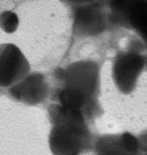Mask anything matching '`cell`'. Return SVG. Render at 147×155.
<instances>
[{"label":"cell","mask_w":147,"mask_h":155,"mask_svg":"<svg viewBox=\"0 0 147 155\" xmlns=\"http://www.w3.org/2000/svg\"><path fill=\"white\" fill-rule=\"evenodd\" d=\"M143 65V58L136 54H123L116 60L114 65V79L122 92L127 94L134 88Z\"/></svg>","instance_id":"4"},{"label":"cell","mask_w":147,"mask_h":155,"mask_svg":"<svg viewBox=\"0 0 147 155\" xmlns=\"http://www.w3.org/2000/svg\"><path fill=\"white\" fill-rule=\"evenodd\" d=\"M46 91L44 77L41 74H32L13 85L9 92L17 100L36 104L44 99Z\"/></svg>","instance_id":"5"},{"label":"cell","mask_w":147,"mask_h":155,"mask_svg":"<svg viewBox=\"0 0 147 155\" xmlns=\"http://www.w3.org/2000/svg\"><path fill=\"white\" fill-rule=\"evenodd\" d=\"M29 70L28 61L16 45H0V87L14 85L23 79Z\"/></svg>","instance_id":"2"},{"label":"cell","mask_w":147,"mask_h":155,"mask_svg":"<svg viewBox=\"0 0 147 155\" xmlns=\"http://www.w3.org/2000/svg\"><path fill=\"white\" fill-rule=\"evenodd\" d=\"M67 88L71 89L87 99L94 92L98 79V67L92 62L74 63L62 71Z\"/></svg>","instance_id":"3"},{"label":"cell","mask_w":147,"mask_h":155,"mask_svg":"<svg viewBox=\"0 0 147 155\" xmlns=\"http://www.w3.org/2000/svg\"><path fill=\"white\" fill-rule=\"evenodd\" d=\"M61 106L67 109L80 111L84 106L86 99L81 94L69 88H65L60 94Z\"/></svg>","instance_id":"9"},{"label":"cell","mask_w":147,"mask_h":155,"mask_svg":"<svg viewBox=\"0 0 147 155\" xmlns=\"http://www.w3.org/2000/svg\"><path fill=\"white\" fill-rule=\"evenodd\" d=\"M75 27L84 35H94L103 29V19L98 9L93 7L80 9L77 12Z\"/></svg>","instance_id":"6"},{"label":"cell","mask_w":147,"mask_h":155,"mask_svg":"<svg viewBox=\"0 0 147 155\" xmlns=\"http://www.w3.org/2000/svg\"><path fill=\"white\" fill-rule=\"evenodd\" d=\"M121 139L126 150L132 154L136 153L138 148V142L135 137L129 133H126L122 136Z\"/></svg>","instance_id":"12"},{"label":"cell","mask_w":147,"mask_h":155,"mask_svg":"<svg viewBox=\"0 0 147 155\" xmlns=\"http://www.w3.org/2000/svg\"><path fill=\"white\" fill-rule=\"evenodd\" d=\"M54 126L50 147L54 155H78L86 142V130L81 112L56 106L51 112Z\"/></svg>","instance_id":"1"},{"label":"cell","mask_w":147,"mask_h":155,"mask_svg":"<svg viewBox=\"0 0 147 155\" xmlns=\"http://www.w3.org/2000/svg\"><path fill=\"white\" fill-rule=\"evenodd\" d=\"M74 2H77V3H84V2H91L95 1V0H69Z\"/></svg>","instance_id":"13"},{"label":"cell","mask_w":147,"mask_h":155,"mask_svg":"<svg viewBox=\"0 0 147 155\" xmlns=\"http://www.w3.org/2000/svg\"><path fill=\"white\" fill-rule=\"evenodd\" d=\"M98 155H133L126 150L121 138L103 137L97 143Z\"/></svg>","instance_id":"7"},{"label":"cell","mask_w":147,"mask_h":155,"mask_svg":"<svg viewBox=\"0 0 147 155\" xmlns=\"http://www.w3.org/2000/svg\"><path fill=\"white\" fill-rule=\"evenodd\" d=\"M129 21L147 41V1L142 0L129 15Z\"/></svg>","instance_id":"8"},{"label":"cell","mask_w":147,"mask_h":155,"mask_svg":"<svg viewBox=\"0 0 147 155\" xmlns=\"http://www.w3.org/2000/svg\"><path fill=\"white\" fill-rule=\"evenodd\" d=\"M19 25V18L16 13L6 11L0 15V27L5 33L12 34L16 30Z\"/></svg>","instance_id":"11"},{"label":"cell","mask_w":147,"mask_h":155,"mask_svg":"<svg viewBox=\"0 0 147 155\" xmlns=\"http://www.w3.org/2000/svg\"><path fill=\"white\" fill-rule=\"evenodd\" d=\"M142 0H110V5L116 13L129 17L130 13Z\"/></svg>","instance_id":"10"}]
</instances>
